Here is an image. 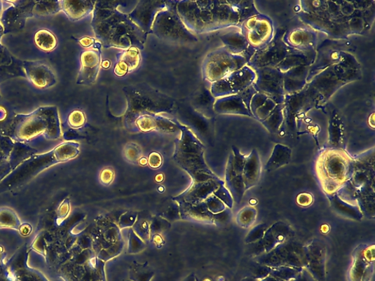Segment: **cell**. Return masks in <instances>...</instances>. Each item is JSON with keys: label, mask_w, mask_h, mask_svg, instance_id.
Listing matches in <instances>:
<instances>
[{"label": "cell", "mask_w": 375, "mask_h": 281, "mask_svg": "<svg viewBox=\"0 0 375 281\" xmlns=\"http://www.w3.org/2000/svg\"><path fill=\"white\" fill-rule=\"evenodd\" d=\"M120 5L118 1H96L91 22L95 39L105 48L144 50L148 36L118 10Z\"/></svg>", "instance_id": "obj_1"}, {"label": "cell", "mask_w": 375, "mask_h": 281, "mask_svg": "<svg viewBox=\"0 0 375 281\" xmlns=\"http://www.w3.org/2000/svg\"><path fill=\"white\" fill-rule=\"evenodd\" d=\"M177 11L194 35L238 25L236 3L225 1H177Z\"/></svg>", "instance_id": "obj_2"}, {"label": "cell", "mask_w": 375, "mask_h": 281, "mask_svg": "<svg viewBox=\"0 0 375 281\" xmlns=\"http://www.w3.org/2000/svg\"><path fill=\"white\" fill-rule=\"evenodd\" d=\"M79 146L76 142H65L50 151L29 156L0 181V194L20 190L48 168L74 159L79 155Z\"/></svg>", "instance_id": "obj_3"}, {"label": "cell", "mask_w": 375, "mask_h": 281, "mask_svg": "<svg viewBox=\"0 0 375 281\" xmlns=\"http://www.w3.org/2000/svg\"><path fill=\"white\" fill-rule=\"evenodd\" d=\"M123 91L127 102L123 123L127 129L133 132L137 131L135 121L142 115L174 114L177 110L175 98L145 82L125 86Z\"/></svg>", "instance_id": "obj_4"}, {"label": "cell", "mask_w": 375, "mask_h": 281, "mask_svg": "<svg viewBox=\"0 0 375 281\" xmlns=\"http://www.w3.org/2000/svg\"><path fill=\"white\" fill-rule=\"evenodd\" d=\"M9 137L25 143L43 136L56 140L62 136L58 109L55 106L41 107L29 114H16L10 125Z\"/></svg>", "instance_id": "obj_5"}, {"label": "cell", "mask_w": 375, "mask_h": 281, "mask_svg": "<svg viewBox=\"0 0 375 281\" xmlns=\"http://www.w3.org/2000/svg\"><path fill=\"white\" fill-rule=\"evenodd\" d=\"M354 167V160L342 149L331 148L321 153L316 173L326 194L334 195L346 184Z\"/></svg>", "instance_id": "obj_6"}, {"label": "cell", "mask_w": 375, "mask_h": 281, "mask_svg": "<svg viewBox=\"0 0 375 281\" xmlns=\"http://www.w3.org/2000/svg\"><path fill=\"white\" fill-rule=\"evenodd\" d=\"M173 159L199 181L217 178L205 163L204 145L192 130L184 125L181 130V137L175 140Z\"/></svg>", "instance_id": "obj_7"}, {"label": "cell", "mask_w": 375, "mask_h": 281, "mask_svg": "<svg viewBox=\"0 0 375 281\" xmlns=\"http://www.w3.org/2000/svg\"><path fill=\"white\" fill-rule=\"evenodd\" d=\"M177 1H169L167 9L159 12L154 21L152 34L168 43L191 46L199 40L187 29L176 8Z\"/></svg>", "instance_id": "obj_8"}, {"label": "cell", "mask_w": 375, "mask_h": 281, "mask_svg": "<svg viewBox=\"0 0 375 281\" xmlns=\"http://www.w3.org/2000/svg\"><path fill=\"white\" fill-rule=\"evenodd\" d=\"M247 58L234 55L224 46L209 53L205 58L202 72L203 78L213 84L247 65Z\"/></svg>", "instance_id": "obj_9"}, {"label": "cell", "mask_w": 375, "mask_h": 281, "mask_svg": "<svg viewBox=\"0 0 375 281\" xmlns=\"http://www.w3.org/2000/svg\"><path fill=\"white\" fill-rule=\"evenodd\" d=\"M257 258L258 262L268 266L287 268L306 266V247L290 240L275 247L270 252L258 256Z\"/></svg>", "instance_id": "obj_10"}, {"label": "cell", "mask_w": 375, "mask_h": 281, "mask_svg": "<svg viewBox=\"0 0 375 281\" xmlns=\"http://www.w3.org/2000/svg\"><path fill=\"white\" fill-rule=\"evenodd\" d=\"M256 71L250 66L243 67L211 85L210 93L215 98L238 95L252 87Z\"/></svg>", "instance_id": "obj_11"}, {"label": "cell", "mask_w": 375, "mask_h": 281, "mask_svg": "<svg viewBox=\"0 0 375 281\" xmlns=\"http://www.w3.org/2000/svg\"><path fill=\"white\" fill-rule=\"evenodd\" d=\"M256 74L253 87L257 92L264 94L276 104H282L285 101L284 74L271 67L258 69Z\"/></svg>", "instance_id": "obj_12"}, {"label": "cell", "mask_w": 375, "mask_h": 281, "mask_svg": "<svg viewBox=\"0 0 375 281\" xmlns=\"http://www.w3.org/2000/svg\"><path fill=\"white\" fill-rule=\"evenodd\" d=\"M241 33L250 46L261 50L273 39V25L268 18L258 13L244 21Z\"/></svg>", "instance_id": "obj_13"}, {"label": "cell", "mask_w": 375, "mask_h": 281, "mask_svg": "<svg viewBox=\"0 0 375 281\" xmlns=\"http://www.w3.org/2000/svg\"><path fill=\"white\" fill-rule=\"evenodd\" d=\"M169 6V1L161 0H141L135 9L128 13V18L146 36L152 34V28L157 14Z\"/></svg>", "instance_id": "obj_14"}, {"label": "cell", "mask_w": 375, "mask_h": 281, "mask_svg": "<svg viewBox=\"0 0 375 281\" xmlns=\"http://www.w3.org/2000/svg\"><path fill=\"white\" fill-rule=\"evenodd\" d=\"M102 47L99 42L93 48L81 53V68L76 78L77 85L90 86L95 83L102 62Z\"/></svg>", "instance_id": "obj_15"}, {"label": "cell", "mask_w": 375, "mask_h": 281, "mask_svg": "<svg viewBox=\"0 0 375 281\" xmlns=\"http://www.w3.org/2000/svg\"><path fill=\"white\" fill-rule=\"evenodd\" d=\"M353 256L350 281H369L374 270V245L358 246Z\"/></svg>", "instance_id": "obj_16"}, {"label": "cell", "mask_w": 375, "mask_h": 281, "mask_svg": "<svg viewBox=\"0 0 375 281\" xmlns=\"http://www.w3.org/2000/svg\"><path fill=\"white\" fill-rule=\"evenodd\" d=\"M22 65L28 81L36 88L45 90L56 85L54 71L43 61H25Z\"/></svg>", "instance_id": "obj_17"}, {"label": "cell", "mask_w": 375, "mask_h": 281, "mask_svg": "<svg viewBox=\"0 0 375 281\" xmlns=\"http://www.w3.org/2000/svg\"><path fill=\"white\" fill-rule=\"evenodd\" d=\"M183 126L184 125L178 121L157 114L142 115L135 121L137 131H141L143 133L158 131L166 134H175L177 132H181Z\"/></svg>", "instance_id": "obj_18"}, {"label": "cell", "mask_w": 375, "mask_h": 281, "mask_svg": "<svg viewBox=\"0 0 375 281\" xmlns=\"http://www.w3.org/2000/svg\"><path fill=\"white\" fill-rule=\"evenodd\" d=\"M287 45L282 41H278L271 43L266 48L261 49L259 53L256 54L251 60V64L257 69L264 67L275 68L282 62L288 53Z\"/></svg>", "instance_id": "obj_19"}, {"label": "cell", "mask_w": 375, "mask_h": 281, "mask_svg": "<svg viewBox=\"0 0 375 281\" xmlns=\"http://www.w3.org/2000/svg\"><path fill=\"white\" fill-rule=\"evenodd\" d=\"M292 229L284 223H276L266 231L264 237L257 242L258 256L266 254L275 249V247L290 240L293 235ZM256 251V252H257Z\"/></svg>", "instance_id": "obj_20"}, {"label": "cell", "mask_w": 375, "mask_h": 281, "mask_svg": "<svg viewBox=\"0 0 375 281\" xmlns=\"http://www.w3.org/2000/svg\"><path fill=\"white\" fill-rule=\"evenodd\" d=\"M214 110L219 114H239L253 117V115L240 94L217 98Z\"/></svg>", "instance_id": "obj_21"}, {"label": "cell", "mask_w": 375, "mask_h": 281, "mask_svg": "<svg viewBox=\"0 0 375 281\" xmlns=\"http://www.w3.org/2000/svg\"><path fill=\"white\" fill-rule=\"evenodd\" d=\"M140 51L137 48H130L123 50L118 57V62L114 73L118 77H123L139 68L141 63Z\"/></svg>", "instance_id": "obj_22"}, {"label": "cell", "mask_w": 375, "mask_h": 281, "mask_svg": "<svg viewBox=\"0 0 375 281\" xmlns=\"http://www.w3.org/2000/svg\"><path fill=\"white\" fill-rule=\"evenodd\" d=\"M95 2L90 0H62L61 11H63L72 22H76L86 18L93 13Z\"/></svg>", "instance_id": "obj_23"}, {"label": "cell", "mask_w": 375, "mask_h": 281, "mask_svg": "<svg viewBox=\"0 0 375 281\" xmlns=\"http://www.w3.org/2000/svg\"><path fill=\"white\" fill-rule=\"evenodd\" d=\"M261 173H262V165L258 153L254 150L249 156H247L243 168V179L246 191L259 184Z\"/></svg>", "instance_id": "obj_24"}, {"label": "cell", "mask_w": 375, "mask_h": 281, "mask_svg": "<svg viewBox=\"0 0 375 281\" xmlns=\"http://www.w3.org/2000/svg\"><path fill=\"white\" fill-rule=\"evenodd\" d=\"M308 66H299L284 74V89L289 94L295 93L303 89L307 78Z\"/></svg>", "instance_id": "obj_25"}, {"label": "cell", "mask_w": 375, "mask_h": 281, "mask_svg": "<svg viewBox=\"0 0 375 281\" xmlns=\"http://www.w3.org/2000/svg\"><path fill=\"white\" fill-rule=\"evenodd\" d=\"M329 198L334 210L341 216L356 221H360L363 218L364 214L360 206L348 204L337 193L329 196Z\"/></svg>", "instance_id": "obj_26"}, {"label": "cell", "mask_w": 375, "mask_h": 281, "mask_svg": "<svg viewBox=\"0 0 375 281\" xmlns=\"http://www.w3.org/2000/svg\"><path fill=\"white\" fill-rule=\"evenodd\" d=\"M226 181L234 200L239 204L246 191L245 185H244L243 177L236 173L229 160L227 163Z\"/></svg>", "instance_id": "obj_27"}, {"label": "cell", "mask_w": 375, "mask_h": 281, "mask_svg": "<svg viewBox=\"0 0 375 281\" xmlns=\"http://www.w3.org/2000/svg\"><path fill=\"white\" fill-rule=\"evenodd\" d=\"M221 39L227 50L234 55H240L250 46L246 38L240 32L227 33Z\"/></svg>", "instance_id": "obj_28"}, {"label": "cell", "mask_w": 375, "mask_h": 281, "mask_svg": "<svg viewBox=\"0 0 375 281\" xmlns=\"http://www.w3.org/2000/svg\"><path fill=\"white\" fill-rule=\"evenodd\" d=\"M291 158L290 149L282 144H276L266 165V170L272 172L288 164Z\"/></svg>", "instance_id": "obj_29"}, {"label": "cell", "mask_w": 375, "mask_h": 281, "mask_svg": "<svg viewBox=\"0 0 375 281\" xmlns=\"http://www.w3.org/2000/svg\"><path fill=\"white\" fill-rule=\"evenodd\" d=\"M34 42L41 51L46 53L53 52L57 46V39L54 33L46 29L36 32Z\"/></svg>", "instance_id": "obj_30"}, {"label": "cell", "mask_w": 375, "mask_h": 281, "mask_svg": "<svg viewBox=\"0 0 375 281\" xmlns=\"http://www.w3.org/2000/svg\"><path fill=\"white\" fill-rule=\"evenodd\" d=\"M315 39L313 32L306 29L296 30L287 38L289 45L300 48H311L314 46Z\"/></svg>", "instance_id": "obj_31"}, {"label": "cell", "mask_w": 375, "mask_h": 281, "mask_svg": "<svg viewBox=\"0 0 375 281\" xmlns=\"http://www.w3.org/2000/svg\"><path fill=\"white\" fill-rule=\"evenodd\" d=\"M61 11L60 1H34L30 11V18H43Z\"/></svg>", "instance_id": "obj_32"}, {"label": "cell", "mask_w": 375, "mask_h": 281, "mask_svg": "<svg viewBox=\"0 0 375 281\" xmlns=\"http://www.w3.org/2000/svg\"><path fill=\"white\" fill-rule=\"evenodd\" d=\"M22 225L18 214L12 209L0 208V228H13L19 231Z\"/></svg>", "instance_id": "obj_33"}, {"label": "cell", "mask_w": 375, "mask_h": 281, "mask_svg": "<svg viewBox=\"0 0 375 281\" xmlns=\"http://www.w3.org/2000/svg\"><path fill=\"white\" fill-rule=\"evenodd\" d=\"M329 130L330 142L334 148L341 149L340 146L341 145V143L343 142L344 128L337 114H334Z\"/></svg>", "instance_id": "obj_34"}, {"label": "cell", "mask_w": 375, "mask_h": 281, "mask_svg": "<svg viewBox=\"0 0 375 281\" xmlns=\"http://www.w3.org/2000/svg\"><path fill=\"white\" fill-rule=\"evenodd\" d=\"M284 120L282 104L277 105L269 117L263 121V124L271 133H276Z\"/></svg>", "instance_id": "obj_35"}, {"label": "cell", "mask_w": 375, "mask_h": 281, "mask_svg": "<svg viewBox=\"0 0 375 281\" xmlns=\"http://www.w3.org/2000/svg\"><path fill=\"white\" fill-rule=\"evenodd\" d=\"M257 216V210L252 206L243 207L237 214L236 222L238 225L243 228L252 226Z\"/></svg>", "instance_id": "obj_36"}, {"label": "cell", "mask_w": 375, "mask_h": 281, "mask_svg": "<svg viewBox=\"0 0 375 281\" xmlns=\"http://www.w3.org/2000/svg\"><path fill=\"white\" fill-rule=\"evenodd\" d=\"M86 116L83 111L76 109L69 115L68 124L73 129L83 128L86 123Z\"/></svg>", "instance_id": "obj_37"}, {"label": "cell", "mask_w": 375, "mask_h": 281, "mask_svg": "<svg viewBox=\"0 0 375 281\" xmlns=\"http://www.w3.org/2000/svg\"><path fill=\"white\" fill-rule=\"evenodd\" d=\"M277 105L278 104H276L271 98H268L265 104L255 111L253 117L263 122L269 117Z\"/></svg>", "instance_id": "obj_38"}, {"label": "cell", "mask_w": 375, "mask_h": 281, "mask_svg": "<svg viewBox=\"0 0 375 281\" xmlns=\"http://www.w3.org/2000/svg\"><path fill=\"white\" fill-rule=\"evenodd\" d=\"M268 229L266 224H259L254 227L246 238L247 243H257L263 239Z\"/></svg>", "instance_id": "obj_39"}, {"label": "cell", "mask_w": 375, "mask_h": 281, "mask_svg": "<svg viewBox=\"0 0 375 281\" xmlns=\"http://www.w3.org/2000/svg\"><path fill=\"white\" fill-rule=\"evenodd\" d=\"M124 154L128 160L137 163L141 158L140 148L135 144H129L125 146Z\"/></svg>", "instance_id": "obj_40"}, {"label": "cell", "mask_w": 375, "mask_h": 281, "mask_svg": "<svg viewBox=\"0 0 375 281\" xmlns=\"http://www.w3.org/2000/svg\"><path fill=\"white\" fill-rule=\"evenodd\" d=\"M217 196L230 208L233 205V198L225 188L221 186L216 191Z\"/></svg>", "instance_id": "obj_41"}, {"label": "cell", "mask_w": 375, "mask_h": 281, "mask_svg": "<svg viewBox=\"0 0 375 281\" xmlns=\"http://www.w3.org/2000/svg\"><path fill=\"white\" fill-rule=\"evenodd\" d=\"M209 203H207V207L210 212H221L225 210V206L219 198L217 197H212L209 198Z\"/></svg>", "instance_id": "obj_42"}, {"label": "cell", "mask_w": 375, "mask_h": 281, "mask_svg": "<svg viewBox=\"0 0 375 281\" xmlns=\"http://www.w3.org/2000/svg\"><path fill=\"white\" fill-rule=\"evenodd\" d=\"M231 217L232 214L231 210H224L214 216V222L218 224L224 225L228 222H230Z\"/></svg>", "instance_id": "obj_43"}, {"label": "cell", "mask_w": 375, "mask_h": 281, "mask_svg": "<svg viewBox=\"0 0 375 281\" xmlns=\"http://www.w3.org/2000/svg\"><path fill=\"white\" fill-rule=\"evenodd\" d=\"M313 203V196L311 193H303L298 196L297 203L302 207L311 206Z\"/></svg>", "instance_id": "obj_44"}, {"label": "cell", "mask_w": 375, "mask_h": 281, "mask_svg": "<svg viewBox=\"0 0 375 281\" xmlns=\"http://www.w3.org/2000/svg\"><path fill=\"white\" fill-rule=\"evenodd\" d=\"M163 163L162 156L158 153L154 152L149 158L148 164L153 169H158L161 167Z\"/></svg>", "instance_id": "obj_45"}, {"label": "cell", "mask_w": 375, "mask_h": 281, "mask_svg": "<svg viewBox=\"0 0 375 281\" xmlns=\"http://www.w3.org/2000/svg\"><path fill=\"white\" fill-rule=\"evenodd\" d=\"M100 178L104 184L109 185L114 179V172L110 169H105L102 171Z\"/></svg>", "instance_id": "obj_46"}, {"label": "cell", "mask_w": 375, "mask_h": 281, "mask_svg": "<svg viewBox=\"0 0 375 281\" xmlns=\"http://www.w3.org/2000/svg\"><path fill=\"white\" fill-rule=\"evenodd\" d=\"M78 42L79 43L86 48H90V47H94L97 45V42L96 39H94L93 38H90V37H83V38H81L79 40H78Z\"/></svg>", "instance_id": "obj_47"}, {"label": "cell", "mask_w": 375, "mask_h": 281, "mask_svg": "<svg viewBox=\"0 0 375 281\" xmlns=\"http://www.w3.org/2000/svg\"><path fill=\"white\" fill-rule=\"evenodd\" d=\"M69 212V204L64 201L58 210V219H63L67 216Z\"/></svg>", "instance_id": "obj_48"}, {"label": "cell", "mask_w": 375, "mask_h": 281, "mask_svg": "<svg viewBox=\"0 0 375 281\" xmlns=\"http://www.w3.org/2000/svg\"><path fill=\"white\" fill-rule=\"evenodd\" d=\"M7 254L2 246H0V276L3 275L5 271L6 263H5V259Z\"/></svg>", "instance_id": "obj_49"}, {"label": "cell", "mask_w": 375, "mask_h": 281, "mask_svg": "<svg viewBox=\"0 0 375 281\" xmlns=\"http://www.w3.org/2000/svg\"><path fill=\"white\" fill-rule=\"evenodd\" d=\"M13 139L9 137L0 136V153H1L4 149L11 143Z\"/></svg>", "instance_id": "obj_50"}, {"label": "cell", "mask_w": 375, "mask_h": 281, "mask_svg": "<svg viewBox=\"0 0 375 281\" xmlns=\"http://www.w3.org/2000/svg\"><path fill=\"white\" fill-rule=\"evenodd\" d=\"M32 228L31 225L28 224H23L20 230L19 231V233H20L22 236L26 237V236H28L32 233Z\"/></svg>", "instance_id": "obj_51"}, {"label": "cell", "mask_w": 375, "mask_h": 281, "mask_svg": "<svg viewBox=\"0 0 375 281\" xmlns=\"http://www.w3.org/2000/svg\"><path fill=\"white\" fill-rule=\"evenodd\" d=\"M264 281H285V280H282V278L275 276V277H266L265 280H264Z\"/></svg>", "instance_id": "obj_52"}, {"label": "cell", "mask_w": 375, "mask_h": 281, "mask_svg": "<svg viewBox=\"0 0 375 281\" xmlns=\"http://www.w3.org/2000/svg\"><path fill=\"white\" fill-rule=\"evenodd\" d=\"M102 66L104 69H109L110 67V62L109 60H104L102 62Z\"/></svg>", "instance_id": "obj_53"}, {"label": "cell", "mask_w": 375, "mask_h": 281, "mask_svg": "<svg viewBox=\"0 0 375 281\" xmlns=\"http://www.w3.org/2000/svg\"><path fill=\"white\" fill-rule=\"evenodd\" d=\"M139 163L142 165V166H145V165L148 164V159L145 158H141L139 160Z\"/></svg>", "instance_id": "obj_54"}, {"label": "cell", "mask_w": 375, "mask_h": 281, "mask_svg": "<svg viewBox=\"0 0 375 281\" xmlns=\"http://www.w3.org/2000/svg\"><path fill=\"white\" fill-rule=\"evenodd\" d=\"M163 179H164V177H163V174H158L156 177V180L158 181V183H161Z\"/></svg>", "instance_id": "obj_55"}]
</instances>
